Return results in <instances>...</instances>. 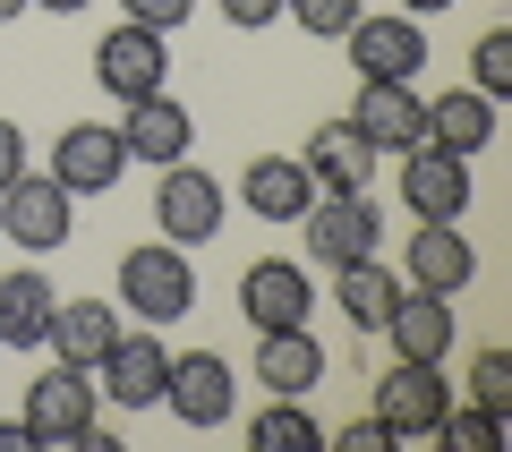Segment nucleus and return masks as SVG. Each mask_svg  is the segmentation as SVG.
I'll return each instance as SVG.
<instances>
[{"label":"nucleus","mask_w":512,"mask_h":452,"mask_svg":"<svg viewBox=\"0 0 512 452\" xmlns=\"http://www.w3.org/2000/svg\"><path fill=\"white\" fill-rule=\"evenodd\" d=\"M120 9H128V18H137V26H154V35H180V26H188V9H197V0H120Z\"/></svg>","instance_id":"obj_30"},{"label":"nucleus","mask_w":512,"mask_h":452,"mask_svg":"<svg viewBox=\"0 0 512 452\" xmlns=\"http://www.w3.org/2000/svg\"><path fill=\"white\" fill-rule=\"evenodd\" d=\"M35 9H52V18H77V9H86V0H35Z\"/></svg>","instance_id":"obj_36"},{"label":"nucleus","mask_w":512,"mask_h":452,"mask_svg":"<svg viewBox=\"0 0 512 452\" xmlns=\"http://www.w3.org/2000/svg\"><path fill=\"white\" fill-rule=\"evenodd\" d=\"M427 145H444V154H487L495 145V103L478 86H444L427 103Z\"/></svg>","instance_id":"obj_22"},{"label":"nucleus","mask_w":512,"mask_h":452,"mask_svg":"<svg viewBox=\"0 0 512 452\" xmlns=\"http://www.w3.org/2000/svg\"><path fill=\"white\" fill-rule=\"evenodd\" d=\"M120 308L146 316V325H171V316L197 308V273H188V248L154 239V248H128L120 256Z\"/></svg>","instance_id":"obj_2"},{"label":"nucleus","mask_w":512,"mask_h":452,"mask_svg":"<svg viewBox=\"0 0 512 452\" xmlns=\"http://www.w3.org/2000/svg\"><path fill=\"white\" fill-rule=\"evenodd\" d=\"M94 376H103L94 393H111L120 410H154V401H163V376H171V350L154 342V333H120Z\"/></svg>","instance_id":"obj_14"},{"label":"nucleus","mask_w":512,"mask_h":452,"mask_svg":"<svg viewBox=\"0 0 512 452\" xmlns=\"http://www.w3.org/2000/svg\"><path fill=\"white\" fill-rule=\"evenodd\" d=\"M444 444H470V452H495V435H504V418H495V410H478V401H470V410H444Z\"/></svg>","instance_id":"obj_28"},{"label":"nucleus","mask_w":512,"mask_h":452,"mask_svg":"<svg viewBox=\"0 0 512 452\" xmlns=\"http://www.w3.org/2000/svg\"><path fill=\"white\" fill-rule=\"evenodd\" d=\"M248 444H256V452H325V427H316L291 393H274V410L248 418Z\"/></svg>","instance_id":"obj_25"},{"label":"nucleus","mask_w":512,"mask_h":452,"mask_svg":"<svg viewBox=\"0 0 512 452\" xmlns=\"http://www.w3.org/2000/svg\"><path fill=\"white\" fill-rule=\"evenodd\" d=\"M350 128H359L376 154H410V145L427 137V94H419V77H359Z\"/></svg>","instance_id":"obj_5"},{"label":"nucleus","mask_w":512,"mask_h":452,"mask_svg":"<svg viewBox=\"0 0 512 452\" xmlns=\"http://www.w3.org/2000/svg\"><path fill=\"white\" fill-rule=\"evenodd\" d=\"M52 308H60V290L43 282V265L0 273V350H35L52 333Z\"/></svg>","instance_id":"obj_21"},{"label":"nucleus","mask_w":512,"mask_h":452,"mask_svg":"<svg viewBox=\"0 0 512 452\" xmlns=\"http://www.w3.org/2000/svg\"><path fill=\"white\" fill-rule=\"evenodd\" d=\"M384 342H393V359H453V299L402 290L393 316H384Z\"/></svg>","instance_id":"obj_20"},{"label":"nucleus","mask_w":512,"mask_h":452,"mask_svg":"<svg viewBox=\"0 0 512 452\" xmlns=\"http://www.w3.org/2000/svg\"><path fill=\"white\" fill-rule=\"evenodd\" d=\"M299 163H308L316 197H367V180H376V145H367L350 120H325V128L308 137V154H299Z\"/></svg>","instance_id":"obj_15"},{"label":"nucleus","mask_w":512,"mask_h":452,"mask_svg":"<svg viewBox=\"0 0 512 452\" xmlns=\"http://www.w3.org/2000/svg\"><path fill=\"white\" fill-rule=\"evenodd\" d=\"M222 214H231V197H222L214 171H197L188 154L163 163V180H154V239H171V248H205V239L222 231Z\"/></svg>","instance_id":"obj_1"},{"label":"nucleus","mask_w":512,"mask_h":452,"mask_svg":"<svg viewBox=\"0 0 512 452\" xmlns=\"http://www.w3.org/2000/svg\"><path fill=\"white\" fill-rule=\"evenodd\" d=\"M444 410H453V384H444V359H393L376 376V418L393 444H410V435H436Z\"/></svg>","instance_id":"obj_3"},{"label":"nucleus","mask_w":512,"mask_h":452,"mask_svg":"<svg viewBox=\"0 0 512 452\" xmlns=\"http://www.w3.org/2000/svg\"><path fill=\"white\" fill-rule=\"evenodd\" d=\"M0 452H43V435L26 418H0Z\"/></svg>","instance_id":"obj_34"},{"label":"nucleus","mask_w":512,"mask_h":452,"mask_svg":"<svg viewBox=\"0 0 512 452\" xmlns=\"http://www.w3.org/2000/svg\"><path fill=\"white\" fill-rule=\"evenodd\" d=\"M120 145H128V163H154V171H163V163H180L188 145H197V120H188L180 94L154 86V94H137V103L120 111Z\"/></svg>","instance_id":"obj_12"},{"label":"nucleus","mask_w":512,"mask_h":452,"mask_svg":"<svg viewBox=\"0 0 512 452\" xmlns=\"http://www.w3.org/2000/svg\"><path fill=\"white\" fill-rule=\"evenodd\" d=\"M282 18H299L308 35H350V18H359V0H282Z\"/></svg>","instance_id":"obj_29"},{"label":"nucleus","mask_w":512,"mask_h":452,"mask_svg":"<svg viewBox=\"0 0 512 452\" xmlns=\"http://www.w3.org/2000/svg\"><path fill=\"white\" fill-rule=\"evenodd\" d=\"M239 316H248L256 333L308 325V316H316V282H308V265H291V256H256V265L239 273Z\"/></svg>","instance_id":"obj_9"},{"label":"nucleus","mask_w":512,"mask_h":452,"mask_svg":"<svg viewBox=\"0 0 512 452\" xmlns=\"http://www.w3.org/2000/svg\"><path fill=\"white\" fill-rule=\"evenodd\" d=\"M470 401L504 418V401H512V350H478V359H470Z\"/></svg>","instance_id":"obj_27"},{"label":"nucleus","mask_w":512,"mask_h":452,"mask_svg":"<svg viewBox=\"0 0 512 452\" xmlns=\"http://www.w3.org/2000/svg\"><path fill=\"white\" fill-rule=\"evenodd\" d=\"M69 231H77V197L52 180V171L35 180V163H26L18 180L0 188V239H9V248L43 256V248H69Z\"/></svg>","instance_id":"obj_4"},{"label":"nucleus","mask_w":512,"mask_h":452,"mask_svg":"<svg viewBox=\"0 0 512 452\" xmlns=\"http://www.w3.org/2000/svg\"><path fill=\"white\" fill-rule=\"evenodd\" d=\"M470 86L487 94V103H504V94H512V26H487V35H478V52H470Z\"/></svg>","instance_id":"obj_26"},{"label":"nucleus","mask_w":512,"mask_h":452,"mask_svg":"<svg viewBox=\"0 0 512 452\" xmlns=\"http://www.w3.org/2000/svg\"><path fill=\"white\" fill-rule=\"evenodd\" d=\"M18 171H26V128H18V120H0V188L18 180Z\"/></svg>","instance_id":"obj_33"},{"label":"nucleus","mask_w":512,"mask_h":452,"mask_svg":"<svg viewBox=\"0 0 512 452\" xmlns=\"http://www.w3.org/2000/svg\"><path fill=\"white\" fill-rule=\"evenodd\" d=\"M256 384H265V393L308 401L316 384H325V342H316L308 325H274V333H256Z\"/></svg>","instance_id":"obj_18"},{"label":"nucleus","mask_w":512,"mask_h":452,"mask_svg":"<svg viewBox=\"0 0 512 452\" xmlns=\"http://www.w3.org/2000/svg\"><path fill=\"white\" fill-rule=\"evenodd\" d=\"M26 427L43 435V444H77V435L94 427V367H43L35 384H26Z\"/></svg>","instance_id":"obj_11"},{"label":"nucleus","mask_w":512,"mask_h":452,"mask_svg":"<svg viewBox=\"0 0 512 452\" xmlns=\"http://www.w3.org/2000/svg\"><path fill=\"white\" fill-rule=\"evenodd\" d=\"M325 444H342V452H393V435H384V418L367 410V418H350L342 435H325Z\"/></svg>","instance_id":"obj_31"},{"label":"nucleus","mask_w":512,"mask_h":452,"mask_svg":"<svg viewBox=\"0 0 512 452\" xmlns=\"http://www.w3.org/2000/svg\"><path fill=\"white\" fill-rule=\"evenodd\" d=\"M163 401H171V418H180V427L214 435L222 418L239 410V376L214 359V350H180V359H171V376H163Z\"/></svg>","instance_id":"obj_8"},{"label":"nucleus","mask_w":512,"mask_h":452,"mask_svg":"<svg viewBox=\"0 0 512 452\" xmlns=\"http://www.w3.org/2000/svg\"><path fill=\"white\" fill-rule=\"evenodd\" d=\"M239 205H248L256 222H299L316 205V180L299 154H256L248 171H239Z\"/></svg>","instance_id":"obj_19"},{"label":"nucleus","mask_w":512,"mask_h":452,"mask_svg":"<svg viewBox=\"0 0 512 452\" xmlns=\"http://www.w3.org/2000/svg\"><path fill=\"white\" fill-rule=\"evenodd\" d=\"M427 9H453V0H402V18H427Z\"/></svg>","instance_id":"obj_35"},{"label":"nucleus","mask_w":512,"mask_h":452,"mask_svg":"<svg viewBox=\"0 0 512 452\" xmlns=\"http://www.w3.org/2000/svg\"><path fill=\"white\" fill-rule=\"evenodd\" d=\"M470 154H444V145H410V154H402V205H410V214H419V222H461V214H470Z\"/></svg>","instance_id":"obj_7"},{"label":"nucleus","mask_w":512,"mask_h":452,"mask_svg":"<svg viewBox=\"0 0 512 452\" xmlns=\"http://www.w3.org/2000/svg\"><path fill=\"white\" fill-rule=\"evenodd\" d=\"M18 9H26V0H0V26H9V18H18Z\"/></svg>","instance_id":"obj_37"},{"label":"nucleus","mask_w":512,"mask_h":452,"mask_svg":"<svg viewBox=\"0 0 512 452\" xmlns=\"http://www.w3.org/2000/svg\"><path fill=\"white\" fill-rule=\"evenodd\" d=\"M222 18L256 35V26H274V18H282V0H222Z\"/></svg>","instance_id":"obj_32"},{"label":"nucleus","mask_w":512,"mask_h":452,"mask_svg":"<svg viewBox=\"0 0 512 452\" xmlns=\"http://www.w3.org/2000/svg\"><path fill=\"white\" fill-rule=\"evenodd\" d=\"M120 171H128L120 128H103V120L60 128V145H52V180L69 188V197H111V188H120Z\"/></svg>","instance_id":"obj_10"},{"label":"nucleus","mask_w":512,"mask_h":452,"mask_svg":"<svg viewBox=\"0 0 512 452\" xmlns=\"http://www.w3.org/2000/svg\"><path fill=\"white\" fill-rule=\"evenodd\" d=\"M299 222H308V256H316V265H350V256H376L384 248V214L367 197H316Z\"/></svg>","instance_id":"obj_13"},{"label":"nucleus","mask_w":512,"mask_h":452,"mask_svg":"<svg viewBox=\"0 0 512 452\" xmlns=\"http://www.w3.org/2000/svg\"><path fill=\"white\" fill-rule=\"evenodd\" d=\"M333 299H342V316L359 333H384V316L402 299V273L384 265V256H350V265H333Z\"/></svg>","instance_id":"obj_23"},{"label":"nucleus","mask_w":512,"mask_h":452,"mask_svg":"<svg viewBox=\"0 0 512 452\" xmlns=\"http://www.w3.org/2000/svg\"><path fill=\"white\" fill-rule=\"evenodd\" d=\"M350 69L359 77H419L427 69V35L419 18H350Z\"/></svg>","instance_id":"obj_16"},{"label":"nucleus","mask_w":512,"mask_h":452,"mask_svg":"<svg viewBox=\"0 0 512 452\" xmlns=\"http://www.w3.org/2000/svg\"><path fill=\"white\" fill-rule=\"evenodd\" d=\"M171 77V35H154V26L120 18L103 43H94V86L120 94V103H137V94H154Z\"/></svg>","instance_id":"obj_6"},{"label":"nucleus","mask_w":512,"mask_h":452,"mask_svg":"<svg viewBox=\"0 0 512 452\" xmlns=\"http://www.w3.org/2000/svg\"><path fill=\"white\" fill-rule=\"evenodd\" d=\"M43 342H52V359H69V367H103V350L120 342V316H111L103 299H60Z\"/></svg>","instance_id":"obj_24"},{"label":"nucleus","mask_w":512,"mask_h":452,"mask_svg":"<svg viewBox=\"0 0 512 452\" xmlns=\"http://www.w3.org/2000/svg\"><path fill=\"white\" fill-rule=\"evenodd\" d=\"M402 273H410V290H436V299H453V290H470L478 248L461 239V222H419V239L402 248Z\"/></svg>","instance_id":"obj_17"}]
</instances>
